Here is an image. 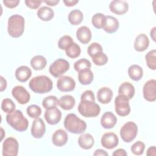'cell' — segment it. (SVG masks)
<instances>
[{"label": "cell", "instance_id": "6da1fadb", "mask_svg": "<svg viewBox=\"0 0 156 156\" xmlns=\"http://www.w3.org/2000/svg\"><path fill=\"white\" fill-rule=\"evenodd\" d=\"M29 87L34 93L43 94L52 90L53 83L48 76L41 75L32 78L29 81Z\"/></svg>", "mask_w": 156, "mask_h": 156}, {"label": "cell", "instance_id": "7a4b0ae2", "mask_svg": "<svg viewBox=\"0 0 156 156\" xmlns=\"http://www.w3.org/2000/svg\"><path fill=\"white\" fill-rule=\"evenodd\" d=\"M64 127L67 131L74 134L82 133L87 129L86 122L74 113L68 114L64 120Z\"/></svg>", "mask_w": 156, "mask_h": 156}, {"label": "cell", "instance_id": "3957f363", "mask_svg": "<svg viewBox=\"0 0 156 156\" xmlns=\"http://www.w3.org/2000/svg\"><path fill=\"white\" fill-rule=\"evenodd\" d=\"M6 121L8 124L18 132L25 131L28 127V120L20 110H16L8 113L6 115Z\"/></svg>", "mask_w": 156, "mask_h": 156}, {"label": "cell", "instance_id": "277c9868", "mask_svg": "<svg viewBox=\"0 0 156 156\" xmlns=\"http://www.w3.org/2000/svg\"><path fill=\"white\" fill-rule=\"evenodd\" d=\"M25 21L20 15H13L8 20L7 31L10 36L18 38L22 35L24 30Z\"/></svg>", "mask_w": 156, "mask_h": 156}, {"label": "cell", "instance_id": "5b68a950", "mask_svg": "<svg viewBox=\"0 0 156 156\" xmlns=\"http://www.w3.org/2000/svg\"><path fill=\"white\" fill-rule=\"evenodd\" d=\"M79 113L85 118L96 117L100 113V106L95 101L89 99H80L77 107Z\"/></svg>", "mask_w": 156, "mask_h": 156}, {"label": "cell", "instance_id": "8992f818", "mask_svg": "<svg viewBox=\"0 0 156 156\" xmlns=\"http://www.w3.org/2000/svg\"><path fill=\"white\" fill-rule=\"evenodd\" d=\"M138 133L137 125L132 122L128 121L125 123L120 129V135L122 140L126 143L133 141Z\"/></svg>", "mask_w": 156, "mask_h": 156}, {"label": "cell", "instance_id": "52a82bcc", "mask_svg": "<svg viewBox=\"0 0 156 156\" xmlns=\"http://www.w3.org/2000/svg\"><path fill=\"white\" fill-rule=\"evenodd\" d=\"M116 113L120 116H127L130 112L129 99L124 95L119 94L115 99Z\"/></svg>", "mask_w": 156, "mask_h": 156}, {"label": "cell", "instance_id": "ba28073f", "mask_svg": "<svg viewBox=\"0 0 156 156\" xmlns=\"http://www.w3.org/2000/svg\"><path fill=\"white\" fill-rule=\"evenodd\" d=\"M69 68V62L63 58H58L55 60L49 66V71L50 74L55 77H59Z\"/></svg>", "mask_w": 156, "mask_h": 156}, {"label": "cell", "instance_id": "9c48e42d", "mask_svg": "<svg viewBox=\"0 0 156 156\" xmlns=\"http://www.w3.org/2000/svg\"><path fill=\"white\" fill-rule=\"evenodd\" d=\"M18 153V142L15 138H7L2 143L3 156H16Z\"/></svg>", "mask_w": 156, "mask_h": 156}, {"label": "cell", "instance_id": "30bf717a", "mask_svg": "<svg viewBox=\"0 0 156 156\" xmlns=\"http://www.w3.org/2000/svg\"><path fill=\"white\" fill-rule=\"evenodd\" d=\"M57 87L58 90L62 92L71 91L76 87V82L70 76H60L57 81Z\"/></svg>", "mask_w": 156, "mask_h": 156}, {"label": "cell", "instance_id": "8fae6325", "mask_svg": "<svg viewBox=\"0 0 156 156\" xmlns=\"http://www.w3.org/2000/svg\"><path fill=\"white\" fill-rule=\"evenodd\" d=\"M12 94L20 104H27L30 98V96L28 91L24 87L21 85L13 87L12 90Z\"/></svg>", "mask_w": 156, "mask_h": 156}, {"label": "cell", "instance_id": "7c38bea8", "mask_svg": "<svg viewBox=\"0 0 156 156\" xmlns=\"http://www.w3.org/2000/svg\"><path fill=\"white\" fill-rule=\"evenodd\" d=\"M144 98L149 102H154L156 99V81L151 79L147 81L143 88Z\"/></svg>", "mask_w": 156, "mask_h": 156}, {"label": "cell", "instance_id": "4fadbf2b", "mask_svg": "<svg viewBox=\"0 0 156 156\" xmlns=\"http://www.w3.org/2000/svg\"><path fill=\"white\" fill-rule=\"evenodd\" d=\"M101 143L102 147L107 149H112L116 147L119 143L118 136L113 132L105 133L101 139Z\"/></svg>", "mask_w": 156, "mask_h": 156}, {"label": "cell", "instance_id": "5bb4252c", "mask_svg": "<svg viewBox=\"0 0 156 156\" xmlns=\"http://www.w3.org/2000/svg\"><path fill=\"white\" fill-rule=\"evenodd\" d=\"M44 117L49 124L55 125L60 122L62 118V112L56 107L46 109Z\"/></svg>", "mask_w": 156, "mask_h": 156}, {"label": "cell", "instance_id": "9a60e30c", "mask_svg": "<svg viewBox=\"0 0 156 156\" xmlns=\"http://www.w3.org/2000/svg\"><path fill=\"white\" fill-rule=\"evenodd\" d=\"M46 132V126L41 118L35 119L31 127V134L35 138H41Z\"/></svg>", "mask_w": 156, "mask_h": 156}, {"label": "cell", "instance_id": "2e32d148", "mask_svg": "<svg viewBox=\"0 0 156 156\" xmlns=\"http://www.w3.org/2000/svg\"><path fill=\"white\" fill-rule=\"evenodd\" d=\"M109 9L113 13L121 15L128 11L129 4L124 1L114 0L110 2Z\"/></svg>", "mask_w": 156, "mask_h": 156}, {"label": "cell", "instance_id": "e0dca14e", "mask_svg": "<svg viewBox=\"0 0 156 156\" xmlns=\"http://www.w3.org/2000/svg\"><path fill=\"white\" fill-rule=\"evenodd\" d=\"M101 124L104 129H112L116 124L117 118L111 112H105L101 118Z\"/></svg>", "mask_w": 156, "mask_h": 156}, {"label": "cell", "instance_id": "ac0fdd59", "mask_svg": "<svg viewBox=\"0 0 156 156\" xmlns=\"http://www.w3.org/2000/svg\"><path fill=\"white\" fill-rule=\"evenodd\" d=\"M149 40L144 34H140L136 36L134 41V48L138 52H143L147 49Z\"/></svg>", "mask_w": 156, "mask_h": 156}, {"label": "cell", "instance_id": "d6986e66", "mask_svg": "<svg viewBox=\"0 0 156 156\" xmlns=\"http://www.w3.org/2000/svg\"><path fill=\"white\" fill-rule=\"evenodd\" d=\"M52 143L58 147H61L66 144L68 141V134L63 129L57 130L52 135Z\"/></svg>", "mask_w": 156, "mask_h": 156}, {"label": "cell", "instance_id": "ffe728a7", "mask_svg": "<svg viewBox=\"0 0 156 156\" xmlns=\"http://www.w3.org/2000/svg\"><path fill=\"white\" fill-rule=\"evenodd\" d=\"M119 24L118 20L114 16H105V21L103 26V29L108 34H112L117 31Z\"/></svg>", "mask_w": 156, "mask_h": 156}, {"label": "cell", "instance_id": "44dd1931", "mask_svg": "<svg viewBox=\"0 0 156 156\" xmlns=\"http://www.w3.org/2000/svg\"><path fill=\"white\" fill-rule=\"evenodd\" d=\"M113 97V91L108 87L101 88L97 93L98 101L104 104H108Z\"/></svg>", "mask_w": 156, "mask_h": 156}, {"label": "cell", "instance_id": "7402d4cb", "mask_svg": "<svg viewBox=\"0 0 156 156\" xmlns=\"http://www.w3.org/2000/svg\"><path fill=\"white\" fill-rule=\"evenodd\" d=\"M91 32L87 26H81L76 31V37L78 40L83 43L87 44L89 43L91 39Z\"/></svg>", "mask_w": 156, "mask_h": 156}, {"label": "cell", "instance_id": "603a6c76", "mask_svg": "<svg viewBox=\"0 0 156 156\" xmlns=\"http://www.w3.org/2000/svg\"><path fill=\"white\" fill-rule=\"evenodd\" d=\"M15 77L21 82H25L31 77L32 71L27 66H21L15 71Z\"/></svg>", "mask_w": 156, "mask_h": 156}, {"label": "cell", "instance_id": "cb8c5ba5", "mask_svg": "<svg viewBox=\"0 0 156 156\" xmlns=\"http://www.w3.org/2000/svg\"><path fill=\"white\" fill-rule=\"evenodd\" d=\"M79 146L85 150L91 149L94 143V140L92 135L90 133H82L78 139Z\"/></svg>", "mask_w": 156, "mask_h": 156}, {"label": "cell", "instance_id": "d4e9b609", "mask_svg": "<svg viewBox=\"0 0 156 156\" xmlns=\"http://www.w3.org/2000/svg\"><path fill=\"white\" fill-rule=\"evenodd\" d=\"M118 94L126 96L129 100L132 99L135 94L134 86L129 82H124L119 86Z\"/></svg>", "mask_w": 156, "mask_h": 156}, {"label": "cell", "instance_id": "484cf974", "mask_svg": "<svg viewBox=\"0 0 156 156\" xmlns=\"http://www.w3.org/2000/svg\"><path fill=\"white\" fill-rule=\"evenodd\" d=\"M76 104L75 99L73 96L68 94L62 96L59 99L58 104L65 110H69L72 109Z\"/></svg>", "mask_w": 156, "mask_h": 156}, {"label": "cell", "instance_id": "4316f807", "mask_svg": "<svg viewBox=\"0 0 156 156\" xmlns=\"http://www.w3.org/2000/svg\"><path fill=\"white\" fill-rule=\"evenodd\" d=\"M78 79L82 85L90 84L93 80V73L90 69H86L78 72Z\"/></svg>", "mask_w": 156, "mask_h": 156}, {"label": "cell", "instance_id": "83f0119b", "mask_svg": "<svg viewBox=\"0 0 156 156\" xmlns=\"http://www.w3.org/2000/svg\"><path fill=\"white\" fill-rule=\"evenodd\" d=\"M30 63L34 69L39 71L42 70L44 68H45L47 64V61L46 58L43 55H37L32 58Z\"/></svg>", "mask_w": 156, "mask_h": 156}, {"label": "cell", "instance_id": "f1b7e54d", "mask_svg": "<svg viewBox=\"0 0 156 156\" xmlns=\"http://www.w3.org/2000/svg\"><path fill=\"white\" fill-rule=\"evenodd\" d=\"M37 16L41 20L48 21L54 17V12L51 8L48 6H43L37 10Z\"/></svg>", "mask_w": 156, "mask_h": 156}, {"label": "cell", "instance_id": "f546056e", "mask_svg": "<svg viewBox=\"0 0 156 156\" xmlns=\"http://www.w3.org/2000/svg\"><path fill=\"white\" fill-rule=\"evenodd\" d=\"M128 74L131 79L135 81L140 80L143 76V71L138 65H132L128 68Z\"/></svg>", "mask_w": 156, "mask_h": 156}, {"label": "cell", "instance_id": "4dcf8cb0", "mask_svg": "<svg viewBox=\"0 0 156 156\" xmlns=\"http://www.w3.org/2000/svg\"><path fill=\"white\" fill-rule=\"evenodd\" d=\"M83 15L82 12L78 9L71 10L68 15V21L72 25H78L80 24L83 20Z\"/></svg>", "mask_w": 156, "mask_h": 156}, {"label": "cell", "instance_id": "1f68e13d", "mask_svg": "<svg viewBox=\"0 0 156 156\" xmlns=\"http://www.w3.org/2000/svg\"><path fill=\"white\" fill-rule=\"evenodd\" d=\"M65 52L68 57L71 58H75L80 55L81 49L79 45L74 42L65 49Z\"/></svg>", "mask_w": 156, "mask_h": 156}, {"label": "cell", "instance_id": "d6a6232c", "mask_svg": "<svg viewBox=\"0 0 156 156\" xmlns=\"http://www.w3.org/2000/svg\"><path fill=\"white\" fill-rule=\"evenodd\" d=\"M146 62L147 66L152 70L156 69V50L152 49L149 51L146 56Z\"/></svg>", "mask_w": 156, "mask_h": 156}, {"label": "cell", "instance_id": "836d02e7", "mask_svg": "<svg viewBox=\"0 0 156 156\" xmlns=\"http://www.w3.org/2000/svg\"><path fill=\"white\" fill-rule=\"evenodd\" d=\"M105 21V16L101 13L94 14L91 19V23L94 27L97 29L103 28Z\"/></svg>", "mask_w": 156, "mask_h": 156}, {"label": "cell", "instance_id": "e575fe53", "mask_svg": "<svg viewBox=\"0 0 156 156\" xmlns=\"http://www.w3.org/2000/svg\"><path fill=\"white\" fill-rule=\"evenodd\" d=\"M58 100L55 96H48L44 98L42 101V105L45 109H49L57 107Z\"/></svg>", "mask_w": 156, "mask_h": 156}, {"label": "cell", "instance_id": "d590c367", "mask_svg": "<svg viewBox=\"0 0 156 156\" xmlns=\"http://www.w3.org/2000/svg\"><path fill=\"white\" fill-rule=\"evenodd\" d=\"M91 67V62L86 58H81L76 61L74 64V69L79 72L86 69H90Z\"/></svg>", "mask_w": 156, "mask_h": 156}, {"label": "cell", "instance_id": "8d00e7d4", "mask_svg": "<svg viewBox=\"0 0 156 156\" xmlns=\"http://www.w3.org/2000/svg\"><path fill=\"white\" fill-rule=\"evenodd\" d=\"M1 109L5 113H12L15 109V104L12 99L9 98H5L2 101Z\"/></svg>", "mask_w": 156, "mask_h": 156}, {"label": "cell", "instance_id": "74e56055", "mask_svg": "<svg viewBox=\"0 0 156 156\" xmlns=\"http://www.w3.org/2000/svg\"><path fill=\"white\" fill-rule=\"evenodd\" d=\"M28 116L34 119H37L41 114V109L37 105H30L26 110Z\"/></svg>", "mask_w": 156, "mask_h": 156}, {"label": "cell", "instance_id": "f35d334b", "mask_svg": "<svg viewBox=\"0 0 156 156\" xmlns=\"http://www.w3.org/2000/svg\"><path fill=\"white\" fill-rule=\"evenodd\" d=\"M93 62L98 66H102L105 65L108 62V57L103 52H99L92 57Z\"/></svg>", "mask_w": 156, "mask_h": 156}, {"label": "cell", "instance_id": "ab89813d", "mask_svg": "<svg viewBox=\"0 0 156 156\" xmlns=\"http://www.w3.org/2000/svg\"><path fill=\"white\" fill-rule=\"evenodd\" d=\"M73 43H74V41L71 37L66 35L60 38L58 41V46L60 49L65 50Z\"/></svg>", "mask_w": 156, "mask_h": 156}, {"label": "cell", "instance_id": "60d3db41", "mask_svg": "<svg viewBox=\"0 0 156 156\" xmlns=\"http://www.w3.org/2000/svg\"><path fill=\"white\" fill-rule=\"evenodd\" d=\"M144 148V143L141 141H138L132 145L130 150L133 154L136 155H140L143 154Z\"/></svg>", "mask_w": 156, "mask_h": 156}, {"label": "cell", "instance_id": "b9f144b4", "mask_svg": "<svg viewBox=\"0 0 156 156\" xmlns=\"http://www.w3.org/2000/svg\"><path fill=\"white\" fill-rule=\"evenodd\" d=\"M101 52H103L102 47L99 43L96 42L90 44L87 49V52L91 57Z\"/></svg>", "mask_w": 156, "mask_h": 156}, {"label": "cell", "instance_id": "7bdbcfd3", "mask_svg": "<svg viewBox=\"0 0 156 156\" xmlns=\"http://www.w3.org/2000/svg\"><path fill=\"white\" fill-rule=\"evenodd\" d=\"M27 7H29L32 9H37L41 5L42 1H31V0H26L24 1Z\"/></svg>", "mask_w": 156, "mask_h": 156}, {"label": "cell", "instance_id": "ee69618b", "mask_svg": "<svg viewBox=\"0 0 156 156\" xmlns=\"http://www.w3.org/2000/svg\"><path fill=\"white\" fill-rule=\"evenodd\" d=\"M2 2L7 7L12 9L18 6V5L20 3V1L19 0H3Z\"/></svg>", "mask_w": 156, "mask_h": 156}, {"label": "cell", "instance_id": "f6af8a7d", "mask_svg": "<svg viewBox=\"0 0 156 156\" xmlns=\"http://www.w3.org/2000/svg\"><path fill=\"white\" fill-rule=\"evenodd\" d=\"M112 155L113 156H126L127 155L126 151L124 149H118L116 151H115Z\"/></svg>", "mask_w": 156, "mask_h": 156}, {"label": "cell", "instance_id": "bcb514c9", "mask_svg": "<svg viewBox=\"0 0 156 156\" xmlns=\"http://www.w3.org/2000/svg\"><path fill=\"white\" fill-rule=\"evenodd\" d=\"M78 0H63V3L66 6L72 7L78 3Z\"/></svg>", "mask_w": 156, "mask_h": 156}, {"label": "cell", "instance_id": "7dc6e473", "mask_svg": "<svg viewBox=\"0 0 156 156\" xmlns=\"http://www.w3.org/2000/svg\"><path fill=\"white\" fill-rule=\"evenodd\" d=\"M93 155H102V156H107V155H108V154L104 150H102V149H97L95 151V152H94L93 154Z\"/></svg>", "mask_w": 156, "mask_h": 156}, {"label": "cell", "instance_id": "c3c4849f", "mask_svg": "<svg viewBox=\"0 0 156 156\" xmlns=\"http://www.w3.org/2000/svg\"><path fill=\"white\" fill-rule=\"evenodd\" d=\"M1 79V91H3L7 87V81L2 76H0Z\"/></svg>", "mask_w": 156, "mask_h": 156}, {"label": "cell", "instance_id": "681fc988", "mask_svg": "<svg viewBox=\"0 0 156 156\" xmlns=\"http://www.w3.org/2000/svg\"><path fill=\"white\" fill-rule=\"evenodd\" d=\"M155 147L154 146H151L150 147L148 148L147 152H146V155H153L155 156Z\"/></svg>", "mask_w": 156, "mask_h": 156}, {"label": "cell", "instance_id": "f907efd6", "mask_svg": "<svg viewBox=\"0 0 156 156\" xmlns=\"http://www.w3.org/2000/svg\"><path fill=\"white\" fill-rule=\"evenodd\" d=\"M45 2L46 4L50 6H54L56 5L58 3H59L60 1L59 0H56V1H43Z\"/></svg>", "mask_w": 156, "mask_h": 156}, {"label": "cell", "instance_id": "816d5d0a", "mask_svg": "<svg viewBox=\"0 0 156 156\" xmlns=\"http://www.w3.org/2000/svg\"><path fill=\"white\" fill-rule=\"evenodd\" d=\"M155 29H156V27H154L151 32H150V35H151V37L152 38V39L154 41H155Z\"/></svg>", "mask_w": 156, "mask_h": 156}]
</instances>
